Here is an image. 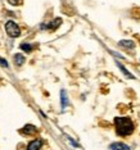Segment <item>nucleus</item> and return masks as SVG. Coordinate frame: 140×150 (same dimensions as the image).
Segmentation results:
<instances>
[{
    "mask_svg": "<svg viewBox=\"0 0 140 150\" xmlns=\"http://www.w3.org/2000/svg\"><path fill=\"white\" fill-rule=\"evenodd\" d=\"M114 126H116V132L119 136H127L134 132V123L130 118L126 117H117L114 118Z\"/></svg>",
    "mask_w": 140,
    "mask_h": 150,
    "instance_id": "f257e3e1",
    "label": "nucleus"
},
{
    "mask_svg": "<svg viewBox=\"0 0 140 150\" xmlns=\"http://www.w3.org/2000/svg\"><path fill=\"white\" fill-rule=\"evenodd\" d=\"M5 31L9 36L13 37V39H14V37H18L19 35H21V28H19L18 25L13 21H8L5 23Z\"/></svg>",
    "mask_w": 140,
    "mask_h": 150,
    "instance_id": "f03ea898",
    "label": "nucleus"
},
{
    "mask_svg": "<svg viewBox=\"0 0 140 150\" xmlns=\"http://www.w3.org/2000/svg\"><path fill=\"white\" fill-rule=\"evenodd\" d=\"M118 46L121 47V49L132 50L135 47V44H134V41H131V40H121V41L118 42Z\"/></svg>",
    "mask_w": 140,
    "mask_h": 150,
    "instance_id": "7ed1b4c3",
    "label": "nucleus"
},
{
    "mask_svg": "<svg viewBox=\"0 0 140 150\" xmlns=\"http://www.w3.org/2000/svg\"><path fill=\"white\" fill-rule=\"evenodd\" d=\"M43 146V141L40 139H36V140H32L31 142L27 146V150H40Z\"/></svg>",
    "mask_w": 140,
    "mask_h": 150,
    "instance_id": "20e7f679",
    "label": "nucleus"
},
{
    "mask_svg": "<svg viewBox=\"0 0 140 150\" xmlns=\"http://www.w3.org/2000/svg\"><path fill=\"white\" fill-rule=\"evenodd\" d=\"M111 150H131L126 144H122V142H114L109 146Z\"/></svg>",
    "mask_w": 140,
    "mask_h": 150,
    "instance_id": "39448f33",
    "label": "nucleus"
},
{
    "mask_svg": "<svg viewBox=\"0 0 140 150\" xmlns=\"http://www.w3.org/2000/svg\"><path fill=\"white\" fill-rule=\"evenodd\" d=\"M22 132L23 134H26V135H32V134H35L36 132V127L35 126H32V125H26L25 127H23Z\"/></svg>",
    "mask_w": 140,
    "mask_h": 150,
    "instance_id": "423d86ee",
    "label": "nucleus"
},
{
    "mask_svg": "<svg viewBox=\"0 0 140 150\" xmlns=\"http://www.w3.org/2000/svg\"><path fill=\"white\" fill-rule=\"evenodd\" d=\"M25 57L22 55V54H16L14 55V63H16V66H22L23 63H25Z\"/></svg>",
    "mask_w": 140,
    "mask_h": 150,
    "instance_id": "0eeeda50",
    "label": "nucleus"
},
{
    "mask_svg": "<svg viewBox=\"0 0 140 150\" xmlns=\"http://www.w3.org/2000/svg\"><path fill=\"white\" fill-rule=\"evenodd\" d=\"M60 98H62V108L64 109L68 105V99H67V95H66V91L64 90L60 91Z\"/></svg>",
    "mask_w": 140,
    "mask_h": 150,
    "instance_id": "6e6552de",
    "label": "nucleus"
},
{
    "mask_svg": "<svg viewBox=\"0 0 140 150\" xmlns=\"http://www.w3.org/2000/svg\"><path fill=\"white\" fill-rule=\"evenodd\" d=\"M60 23H62V19H60V18H55V19H54V21L49 25V28H50V30H55L57 27L60 25Z\"/></svg>",
    "mask_w": 140,
    "mask_h": 150,
    "instance_id": "1a4fd4ad",
    "label": "nucleus"
},
{
    "mask_svg": "<svg viewBox=\"0 0 140 150\" xmlns=\"http://www.w3.org/2000/svg\"><path fill=\"white\" fill-rule=\"evenodd\" d=\"M117 66H118V68H119V69H121V71H122V72H124V74H125V76H126V77L131 78V80H132V78H134V76H132V74H131V73H130V72H129V71H126V68H125L124 66H122V64H119V63H117Z\"/></svg>",
    "mask_w": 140,
    "mask_h": 150,
    "instance_id": "9d476101",
    "label": "nucleus"
},
{
    "mask_svg": "<svg viewBox=\"0 0 140 150\" xmlns=\"http://www.w3.org/2000/svg\"><path fill=\"white\" fill-rule=\"evenodd\" d=\"M21 49L27 53H30L32 50V45H30V44H21Z\"/></svg>",
    "mask_w": 140,
    "mask_h": 150,
    "instance_id": "9b49d317",
    "label": "nucleus"
},
{
    "mask_svg": "<svg viewBox=\"0 0 140 150\" xmlns=\"http://www.w3.org/2000/svg\"><path fill=\"white\" fill-rule=\"evenodd\" d=\"M0 66L4 68H8V62H6L5 59H3V58H0Z\"/></svg>",
    "mask_w": 140,
    "mask_h": 150,
    "instance_id": "f8f14e48",
    "label": "nucleus"
},
{
    "mask_svg": "<svg viewBox=\"0 0 140 150\" xmlns=\"http://www.w3.org/2000/svg\"><path fill=\"white\" fill-rule=\"evenodd\" d=\"M9 3H11L12 5H17V4H19L21 3V0H8Z\"/></svg>",
    "mask_w": 140,
    "mask_h": 150,
    "instance_id": "ddd939ff",
    "label": "nucleus"
}]
</instances>
